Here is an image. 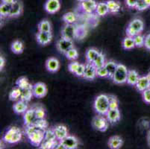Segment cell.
Returning <instances> with one entry per match:
<instances>
[{
	"mask_svg": "<svg viewBox=\"0 0 150 149\" xmlns=\"http://www.w3.org/2000/svg\"><path fill=\"white\" fill-rule=\"evenodd\" d=\"M94 110L98 114L106 115L109 110V101L108 96L105 94H101L98 95L95 99L93 105Z\"/></svg>",
	"mask_w": 150,
	"mask_h": 149,
	"instance_id": "cell-1",
	"label": "cell"
},
{
	"mask_svg": "<svg viewBox=\"0 0 150 149\" xmlns=\"http://www.w3.org/2000/svg\"><path fill=\"white\" fill-rule=\"evenodd\" d=\"M144 22L139 18L134 19L129 23L126 28V35L131 37H134L136 35L141 34L142 31H144Z\"/></svg>",
	"mask_w": 150,
	"mask_h": 149,
	"instance_id": "cell-2",
	"label": "cell"
},
{
	"mask_svg": "<svg viewBox=\"0 0 150 149\" xmlns=\"http://www.w3.org/2000/svg\"><path fill=\"white\" fill-rule=\"evenodd\" d=\"M129 70L123 64H118L112 80L117 84H123L127 82V76Z\"/></svg>",
	"mask_w": 150,
	"mask_h": 149,
	"instance_id": "cell-3",
	"label": "cell"
},
{
	"mask_svg": "<svg viewBox=\"0 0 150 149\" xmlns=\"http://www.w3.org/2000/svg\"><path fill=\"white\" fill-rule=\"evenodd\" d=\"M108 120L107 118L103 117L102 115H98L94 117L92 119V125L93 128L96 131H101V132H105L108 128Z\"/></svg>",
	"mask_w": 150,
	"mask_h": 149,
	"instance_id": "cell-4",
	"label": "cell"
},
{
	"mask_svg": "<svg viewBox=\"0 0 150 149\" xmlns=\"http://www.w3.org/2000/svg\"><path fill=\"white\" fill-rule=\"evenodd\" d=\"M45 136V131L41 129H38L33 133L27 136L28 139H29L30 143L33 146L35 147H39L44 140Z\"/></svg>",
	"mask_w": 150,
	"mask_h": 149,
	"instance_id": "cell-5",
	"label": "cell"
},
{
	"mask_svg": "<svg viewBox=\"0 0 150 149\" xmlns=\"http://www.w3.org/2000/svg\"><path fill=\"white\" fill-rule=\"evenodd\" d=\"M56 47L60 52L65 54L67 53V52L69 51V49L74 47L73 40L67 39V38L61 37V39H59L57 41Z\"/></svg>",
	"mask_w": 150,
	"mask_h": 149,
	"instance_id": "cell-6",
	"label": "cell"
},
{
	"mask_svg": "<svg viewBox=\"0 0 150 149\" xmlns=\"http://www.w3.org/2000/svg\"><path fill=\"white\" fill-rule=\"evenodd\" d=\"M77 35V29L73 24H66L61 30V37L69 40H73Z\"/></svg>",
	"mask_w": 150,
	"mask_h": 149,
	"instance_id": "cell-7",
	"label": "cell"
},
{
	"mask_svg": "<svg viewBox=\"0 0 150 149\" xmlns=\"http://www.w3.org/2000/svg\"><path fill=\"white\" fill-rule=\"evenodd\" d=\"M34 96L38 98H41L47 94V87L44 83L38 82L33 86Z\"/></svg>",
	"mask_w": 150,
	"mask_h": 149,
	"instance_id": "cell-8",
	"label": "cell"
},
{
	"mask_svg": "<svg viewBox=\"0 0 150 149\" xmlns=\"http://www.w3.org/2000/svg\"><path fill=\"white\" fill-rule=\"evenodd\" d=\"M45 10L49 13H55L61 8V2L60 0H47L44 5Z\"/></svg>",
	"mask_w": 150,
	"mask_h": 149,
	"instance_id": "cell-9",
	"label": "cell"
},
{
	"mask_svg": "<svg viewBox=\"0 0 150 149\" xmlns=\"http://www.w3.org/2000/svg\"><path fill=\"white\" fill-rule=\"evenodd\" d=\"M36 39L38 43L42 46L49 44L52 39V32H45V31H38L36 35Z\"/></svg>",
	"mask_w": 150,
	"mask_h": 149,
	"instance_id": "cell-10",
	"label": "cell"
},
{
	"mask_svg": "<svg viewBox=\"0 0 150 149\" xmlns=\"http://www.w3.org/2000/svg\"><path fill=\"white\" fill-rule=\"evenodd\" d=\"M37 119L36 113H35V107H32L31 108L28 109L25 113L23 115V120H24V125L28 126V125L33 124Z\"/></svg>",
	"mask_w": 150,
	"mask_h": 149,
	"instance_id": "cell-11",
	"label": "cell"
},
{
	"mask_svg": "<svg viewBox=\"0 0 150 149\" xmlns=\"http://www.w3.org/2000/svg\"><path fill=\"white\" fill-rule=\"evenodd\" d=\"M60 142L65 146L66 149H76L79 146V140L75 136L68 135Z\"/></svg>",
	"mask_w": 150,
	"mask_h": 149,
	"instance_id": "cell-12",
	"label": "cell"
},
{
	"mask_svg": "<svg viewBox=\"0 0 150 149\" xmlns=\"http://www.w3.org/2000/svg\"><path fill=\"white\" fill-rule=\"evenodd\" d=\"M96 77V68L92 63H88L86 64L85 71L83 78L87 80H94Z\"/></svg>",
	"mask_w": 150,
	"mask_h": 149,
	"instance_id": "cell-13",
	"label": "cell"
},
{
	"mask_svg": "<svg viewBox=\"0 0 150 149\" xmlns=\"http://www.w3.org/2000/svg\"><path fill=\"white\" fill-rule=\"evenodd\" d=\"M53 130H54L55 136H56L58 141H61L69 135V131H68L67 128L64 125H56V126L54 127Z\"/></svg>",
	"mask_w": 150,
	"mask_h": 149,
	"instance_id": "cell-14",
	"label": "cell"
},
{
	"mask_svg": "<svg viewBox=\"0 0 150 149\" xmlns=\"http://www.w3.org/2000/svg\"><path fill=\"white\" fill-rule=\"evenodd\" d=\"M46 68L50 72H56L59 70L60 62L55 57H50L46 61Z\"/></svg>",
	"mask_w": 150,
	"mask_h": 149,
	"instance_id": "cell-15",
	"label": "cell"
},
{
	"mask_svg": "<svg viewBox=\"0 0 150 149\" xmlns=\"http://www.w3.org/2000/svg\"><path fill=\"white\" fill-rule=\"evenodd\" d=\"M106 118L108 120L109 123L110 124H115L120 120L121 115L119 108L118 109H109L108 113H106Z\"/></svg>",
	"mask_w": 150,
	"mask_h": 149,
	"instance_id": "cell-16",
	"label": "cell"
},
{
	"mask_svg": "<svg viewBox=\"0 0 150 149\" xmlns=\"http://www.w3.org/2000/svg\"><path fill=\"white\" fill-rule=\"evenodd\" d=\"M22 12H23V5L20 1L16 0L14 3L11 5V12L8 17L9 18H14V17L20 16Z\"/></svg>",
	"mask_w": 150,
	"mask_h": 149,
	"instance_id": "cell-17",
	"label": "cell"
},
{
	"mask_svg": "<svg viewBox=\"0 0 150 149\" xmlns=\"http://www.w3.org/2000/svg\"><path fill=\"white\" fill-rule=\"evenodd\" d=\"M135 87L138 91L141 93L144 92V90L150 88V81L149 80L147 76H141L139 78Z\"/></svg>",
	"mask_w": 150,
	"mask_h": 149,
	"instance_id": "cell-18",
	"label": "cell"
},
{
	"mask_svg": "<svg viewBox=\"0 0 150 149\" xmlns=\"http://www.w3.org/2000/svg\"><path fill=\"white\" fill-rule=\"evenodd\" d=\"M28 109V102L21 100V99L17 101V102L13 106V111H14L15 113H17V114H22V113H25Z\"/></svg>",
	"mask_w": 150,
	"mask_h": 149,
	"instance_id": "cell-19",
	"label": "cell"
},
{
	"mask_svg": "<svg viewBox=\"0 0 150 149\" xmlns=\"http://www.w3.org/2000/svg\"><path fill=\"white\" fill-rule=\"evenodd\" d=\"M81 6L86 13H91L93 11H96L97 3L95 0H86L81 2Z\"/></svg>",
	"mask_w": 150,
	"mask_h": 149,
	"instance_id": "cell-20",
	"label": "cell"
},
{
	"mask_svg": "<svg viewBox=\"0 0 150 149\" xmlns=\"http://www.w3.org/2000/svg\"><path fill=\"white\" fill-rule=\"evenodd\" d=\"M108 145L111 149H119L123 145V140L120 136H113L109 138Z\"/></svg>",
	"mask_w": 150,
	"mask_h": 149,
	"instance_id": "cell-21",
	"label": "cell"
},
{
	"mask_svg": "<svg viewBox=\"0 0 150 149\" xmlns=\"http://www.w3.org/2000/svg\"><path fill=\"white\" fill-rule=\"evenodd\" d=\"M139 78H140V76H139V74L137 71L134 70V69H130L128 72L127 82L126 83L130 86H135Z\"/></svg>",
	"mask_w": 150,
	"mask_h": 149,
	"instance_id": "cell-22",
	"label": "cell"
},
{
	"mask_svg": "<svg viewBox=\"0 0 150 149\" xmlns=\"http://www.w3.org/2000/svg\"><path fill=\"white\" fill-rule=\"evenodd\" d=\"M16 86L23 90H25V89L33 88L34 85L30 84L27 78L20 77V78L17 79V81H16Z\"/></svg>",
	"mask_w": 150,
	"mask_h": 149,
	"instance_id": "cell-23",
	"label": "cell"
},
{
	"mask_svg": "<svg viewBox=\"0 0 150 149\" xmlns=\"http://www.w3.org/2000/svg\"><path fill=\"white\" fill-rule=\"evenodd\" d=\"M107 5L109 9V13H116L119 12L121 8V5L119 2L115 0H108L107 1Z\"/></svg>",
	"mask_w": 150,
	"mask_h": 149,
	"instance_id": "cell-24",
	"label": "cell"
},
{
	"mask_svg": "<svg viewBox=\"0 0 150 149\" xmlns=\"http://www.w3.org/2000/svg\"><path fill=\"white\" fill-rule=\"evenodd\" d=\"M117 66H118V64L113 61H108V62L105 63V67L106 68L108 72L109 78L112 79L113 76H114V73H115L116 69H117Z\"/></svg>",
	"mask_w": 150,
	"mask_h": 149,
	"instance_id": "cell-25",
	"label": "cell"
},
{
	"mask_svg": "<svg viewBox=\"0 0 150 149\" xmlns=\"http://www.w3.org/2000/svg\"><path fill=\"white\" fill-rule=\"evenodd\" d=\"M96 13L99 16H104L109 13V9L107 2H99L97 4Z\"/></svg>",
	"mask_w": 150,
	"mask_h": 149,
	"instance_id": "cell-26",
	"label": "cell"
},
{
	"mask_svg": "<svg viewBox=\"0 0 150 149\" xmlns=\"http://www.w3.org/2000/svg\"><path fill=\"white\" fill-rule=\"evenodd\" d=\"M11 49L14 54H20L23 53V50H24V46H23V43H22L21 41L17 40H14L11 43Z\"/></svg>",
	"mask_w": 150,
	"mask_h": 149,
	"instance_id": "cell-27",
	"label": "cell"
},
{
	"mask_svg": "<svg viewBox=\"0 0 150 149\" xmlns=\"http://www.w3.org/2000/svg\"><path fill=\"white\" fill-rule=\"evenodd\" d=\"M99 52L98 51L97 49H88V51L86 52V59H87V61L88 63H93V61L96 59V57L99 55Z\"/></svg>",
	"mask_w": 150,
	"mask_h": 149,
	"instance_id": "cell-28",
	"label": "cell"
},
{
	"mask_svg": "<svg viewBox=\"0 0 150 149\" xmlns=\"http://www.w3.org/2000/svg\"><path fill=\"white\" fill-rule=\"evenodd\" d=\"M122 46L125 50H131V49H133L134 48L136 47L133 37L127 36L126 37L124 38L122 42Z\"/></svg>",
	"mask_w": 150,
	"mask_h": 149,
	"instance_id": "cell-29",
	"label": "cell"
},
{
	"mask_svg": "<svg viewBox=\"0 0 150 149\" xmlns=\"http://www.w3.org/2000/svg\"><path fill=\"white\" fill-rule=\"evenodd\" d=\"M33 88H28L25 89V90H22V94L20 96L21 100L25 101L26 102H29L31 101V98L33 97Z\"/></svg>",
	"mask_w": 150,
	"mask_h": 149,
	"instance_id": "cell-30",
	"label": "cell"
},
{
	"mask_svg": "<svg viewBox=\"0 0 150 149\" xmlns=\"http://www.w3.org/2000/svg\"><path fill=\"white\" fill-rule=\"evenodd\" d=\"M22 94V90L18 87H16L13 89L9 93V99L12 102H17L20 99Z\"/></svg>",
	"mask_w": 150,
	"mask_h": 149,
	"instance_id": "cell-31",
	"label": "cell"
},
{
	"mask_svg": "<svg viewBox=\"0 0 150 149\" xmlns=\"http://www.w3.org/2000/svg\"><path fill=\"white\" fill-rule=\"evenodd\" d=\"M38 31H45V32H52V27L50 21L47 20H42L38 25Z\"/></svg>",
	"mask_w": 150,
	"mask_h": 149,
	"instance_id": "cell-32",
	"label": "cell"
},
{
	"mask_svg": "<svg viewBox=\"0 0 150 149\" xmlns=\"http://www.w3.org/2000/svg\"><path fill=\"white\" fill-rule=\"evenodd\" d=\"M17 128V127H15V126L11 127V128L6 131V133L4 134L3 138H2V141L10 144L11 141V139H12V137H13V134H14L15 131H16Z\"/></svg>",
	"mask_w": 150,
	"mask_h": 149,
	"instance_id": "cell-33",
	"label": "cell"
},
{
	"mask_svg": "<svg viewBox=\"0 0 150 149\" xmlns=\"http://www.w3.org/2000/svg\"><path fill=\"white\" fill-rule=\"evenodd\" d=\"M105 55L102 53H99V55L96 57V59L94 60L93 62L92 63L94 66H95V67L97 69V68H100L102 67V66H105Z\"/></svg>",
	"mask_w": 150,
	"mask_h": 149,
	"instance_id": "cell-34",
	"label": "cell"
},
{
	"mask_svg": "<svg viewBox=\"0 0 150 149\" xmlns=\"http://www.w3.org/2000/svg\"><path fill=\"white\" fill-rule=\"evenodd\" d=\"M58 140L56 141H51V140H46L44 139L43 141V143H41L40 146H39V148L41 149H52V148H55L57 146V145L58 144Z\"/></svg>",
	"mask_w": 150,
	"mask_h": 149,
	"instance_id": "cell-35",
	"label": "cell"
},
{
	"mask_svg": "<svg viewBox=\"0 0 150 149\" xmlns=\"http://www.w3.org/2000/svg\"><path fill=\"white\" fill-rule=\"evenodd\" d=\"M62 19L66 24H73L76 21V16L73 12H67L63 15Z\"/></svg>",
	"mask_w": 150,
	"mask_h": 149,
	"instance_id": "cell-36",
	"label": "cell"
},
{
	"mask_svg": "<svg viewBox=\"0 0 150 149\" xmlns=\"http://www.w3.org/2000/svg\"><path fill=\"white\" fill-rule=\"evenodd\" d=\"M11 5L4 3L1 4V5H0V15H1L2 18L8 17L11 12Z\"/></svg>",
	"mask_w": 150,
	"mask_h": 149,
	"instance_id": "cell-37",
	"label": "cell"
},
{
	"mask_svg": "<svg viewBox=\"0 0 150 149\" xmlns=\"http://www.w3.org/2000/svg\"><path fill=\"white\" fill-rule=\"evenodd\" d=\"M33 124L37 128H39V129L44 130V131H46V129H48L49 124L45 119H37L36 121Z\"/></svg>",
	"mask_w": 150,
	"mask_h": 149,
	"instance_id": "cell-38",
	"label": "cell"
},
{
	"mask_svg": "<svg viewBox=\"0 0 150 149\" xmlns=\"http://www.w3.org/2000/svg\"><path fill=\"white\" fill-rule=\"evenodd\" d=\"M108 96V101H109V109H118L119 108V102L118 99L115 95H109Z\"/></svg>",
	"mask_w": 150,
	"mask_h": 149,
	"instance_id": "cell-39",
	"label": "cell"
},
{
	"mask_svg": "<svg viewBox=\"0 0 150 149\" xmlns=\"http://www.w3.org/2000/svg\"><path fill=\"white\" fill-rule=\"evenodd\" d=\"M65 56L67 58L68 60H70V61H75L79 57V52H78L77 49H75L74 47L72 48L69 50V51L67 52V53L65 54Z\"/></svg>",
	"mask_w": 150,
	"mask_h": 149,
	"instance_id": "cell-40",
	"label": "cell"
},
{
	"mask_svg": "<svg viewBox=\"0 0 150 149\" xmlns=\"http://www.w3.org/2000/svg\"><path fill=\"white\" fill-rule=\"evenodd\" d=\"M134 41V44L135 46L137 48H141L144 46L145 43V37L142 35H137L133 37Z\"/></svg>",
	"mask_w": 150,
	"mask_h": 149,
	"instance_id": "cell-41",
	"label": "cell"
},
{
	"mask_svg": "<svg viewBox=\"0 0 150 149\" xmlns=\"http://www.w3.org/2000/svg\"><path fill=\"white\" fill-rule=\"evenodd\" d=\"M22 137H23V132H22V131L20 128H17L16 131H15L14 134H13V137H12L10 144H17L19 142L21 141Z\"/></svg>",
	"mask_w": 150,
	"mask_h": 149,
	"instance_id": "cell-42",
	"label": "cell"
},
{
	"mask_svg": "<svg viewBox=\"0 0 150 149\" xmlns=\"http://www.w3.org/2000/svg\"><path fill=\"white\" fill-rule=\"evenodd\" d=\"M44 139H46V140H51V141H56V140H58L56 136H55V133H54V130L50 129V128L46 129L45 131Z\"/></svg>",
	"mask_w": 150,
	"mask_h": 149,
	"instance_id": "cell-43",
	"label": "cell"
},
{
	"mask_svg": "<svg viewBox=\"0 0 150 149\" xmlns=\"http://www.w3.org/2000/svg\"><path fill=\"white\" fill-rule=\"evenodd\" d=\"M35 113H36L37 119H45L46 117V110L43 107L36 106L35 107Z\"/></svg>",
	"mask_w": 150,
	"mask_h": 149,
	"instance_id": "cell-44",
	"label": "cell"
},
{
	"mask_svg": "<svg viewBox=\"0 0 150 149\" xmlns=\"http://www.w3.org/2000/svg\"><path fill=\"white\" fill-rule=\"evenodd\" d=\"M149 7L150 6L146 2L145 0H138V2H137L135 8L137 11H142L146 10L147 8H149Z\"/></svg>",
	"mask_w": 150,
	"mask_h": 149,
	"instance_id": "cell-45",
	"label": "cell"
},
{
	"mask_svg": "<svg viewBox=\"0 0 150 149\" xmlns=\"http://www.w3.org/2000/svg\"><path fill=\"white\" fill-rule=\"evenodd\" d=\"M96 76L99 78H108V72L105 66L96 69Z\"/></svg>",
	"mask_w": 150,
	"mask_h": 149,
	"instance_id": "cell-46",
	"label": "cell"
},
{
	"mask_svg": "<svg viewBox=\"0 0 150 149\" xmlns=\"http://www.w3.org/2000/svg\"><path fill=\"white\" fill-rule=\"evenodd\" d=\"M79 63L77 62V61H73L69 64V66H68V69H69V71L70 72L75 74L76 70H77L78 67H79Z\"/></svg>",
	"mask_w": 150,
	"mask_h": 149,
	"instance_id": "cell-47",
	"label": "cell"
},
{
	"mask_svg": "<svg viewBox=\"0 0 150 149\" xmlns=\"http://www.w3.org/2000/svg\"><path fill=\"white\" fill-rule=\"evenodd\" d=\"M85 68L86 65L80 64L79 66V67H78L77 70H76V73H75V75L76 76H78V77H83L84 74V71H85Z\"/></svg>",
	"mask_w": 150,
	"mask_h": 149,
	"instance_id": "cell-48",
	"label": "cell"
},
{
	"mask_svg": "<svg viewBox=\"0 0 150 149\" xmlns=\"http://www.w3.org/2000/svg\"><path fill=\"white\" fill-rule=\"evenodd\" d=\"M142 97L144 99V102L146 104H150V88L144 90L142 92Z\"/></svg>",
	"mask_w": 150,
	"mask_h": 149,
	"instance_id": "cell-49",
	"label": "cell"
},
{
	"mask_svg": "<svg viewBox=\"0 0 150 149\" xmlns=\"http://www.w3.org/2000/svg\"><path fill=\"white\" fill-rule=\"evenodd\" d=\"M138 0H125L126 5L129 8H135Z\"/></svg>",
	"mask_w": 150,
	"mask_h": 149,
	"instance_id": "cell-50",
	"label": "cell"
},
{
	"mask_svg": "<svg viewBox=\"0 0 150 149\" xmlns=\"http://www.w3.org/2000/svg\"><path fill=\"white\" fill-rule=\"evenodd\" d=\"M144 46L146 49L150 51V34L147 35L145 37V43H144Z\"/></svg>",
	"mask_w": 150,
	"mask_h": 149,
	"instance_id": "cell-51",
	"label": "cell"
},
{
	"mask_svg": "<svg viewBox=\"0 0 150 149\" xmlns=\"http://www.w3.org/2000/svg\"><path fill=\"white\" fill-rule=\"evenodd\" d=\"M5 58L3 57V56H0V69L1 71L3 69L4 66H5Z\"/></svg>",
	"mask_w": 150,
	"mask_h": 149,
	"instance_id": "cell-52",
	"label": "cell"
},
{
	"mask_svg": "<svg viewBox=\"0 0 150 149\" xmlns=\"http://www.w3.org/2000/svg\"><path fill=\"white\" fill-rule=\"evenodd\" d=\"M15 1H16V0H2V3L7 4V5H11V6L14 3Z\"/></svg>",
	"mask_w": 150,
	"mask_h": 149,
	"instance_id": "cell-53",
	"label": "cell"
},
{
	"mask_svg": "<svg viewBox=\"0 0 150 149\" xmlns=\"http://www.w3.org/2000/svg\"><path fill=\"white\" fill-rule=\"evenodd\" d=\"M55 148L56 149H66V148H65V146L59 141V143H58V144L57 145V146Z\"/></svg>",
	"mask_w": 150,
	"mask_h": 149,
	"instance_id": "cell-54",
	"label": "cell"
},
{
	"mask_svg": "<svg viewBox=\"0 0 150 149\" xmlns=\"http://www.w3.org/2000/svg\"><path fill=\"white\" fill-rule=\"evenodd\" d=\"M147 143H148L149 146L150 147V130L149 131L148 133H147Z\"/></svg>",
	"mask_w": 150,
	"mask_h": 149,
	"instance_id": "cell-55",
	"label": "cell"
},
{
	"mask_svg": "<svg viewBox=\"0 0 150 149\" xmlns=\"http://www.w3.org/2000/svg\"><path fill=\"white\" fill-rule=\"evenodd\" d=\"M146 76H147V78H149V80L150 81V72H149L148 74H147V75H146Z\"/></svg>",
	"mask_w": 150,
	"mask_h": 149,
	"instance_id": "cell-56",
	"label": "cell"
},
{
	"mask_svg": "<svg viewBox=\"0 0 150 149\" xmlns=\"http://www.w3.org/2000/svg\"><path fill=\"white\" fill-rule=\"evenodd\" d=\"M145 1H146V3L150 6V0H145Z\"/></svg>",
	"mask_w": 150,
	"mask_h": 149,
	"instance_id": "cell-57",
	"label": "cell"
},
{
	"mask_svg": "<svg viewBox=\"0 0 150 149\" xmlns=\"http://www.w3.org/2000/svg\"><path fill=\"white\" fill-rule=\"evenodd\" d=\"M78 1H79V2H84V1H86V0H78Z\"/></svg>",
	"mask_w": 150,
	"mask_h": 149,
	"instance_id": "cell-58",
	"label": "cell"
}]
</instances>
